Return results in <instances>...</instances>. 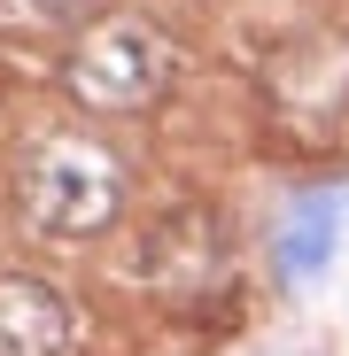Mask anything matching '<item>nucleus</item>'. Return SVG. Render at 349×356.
<instances>
[{
    "label": "nucleus",
    "instance_id": "1",
    "mask_svg": "<svg viewBox=\"0 0 349 356\" xmlns=\"http://www.w3.org/2000/svg\"><path fill=\"white\" fill-rule=\"evenodd\" d=\"M16 209L31 232H47V241H93L101 225H116V209H125V178H116V155L101 140H70L54 132L24 155L16 170Z\"/></svg>",
    "mask_w": 349,
    "mask_h": 356
},
{
    "label": "nucleus",
    "instance_id": "2",
    "mask_svg": "<svg viewBox=\"0 0 349 356\" xmlns=\"http://www.w3.org/2000/svg\"><path fill=\"white\" fill-rule=\"evenodd\" d=\"M171 86V39L148 16H109L70 47V93L86 108H148Z\"/></svg>",
    "mask_w": 349,
    "mask_h": 356
},
{
    "label": "nucleus",
    "instance_id": "3",
    "mask_svg": "<svg viewBox=\"0 0 349 356\" xmlns=\"http://www.w3.org/2000/svg\"><path fill=\"white\" fill-rule=\"evenodd\" d=\"M341 225H349V178H318V186H303L295 202H287L279 232H272V264L287 286H311L334 248H341Z\"/></svg>",
    "mask_w": 349,
    "mask_h": 356
},
{
    "label": "nucleus",
    "instance_id": "4",
    "mask_svg": "<svg viewBox=\"0 0 349 356\" xmlns=\"http://www.w3.org/2000/svg\"><path fill=\"white\" fill-rule=\"evenodd\" d=\"M272 93L295 116H341V101H349V39H334V31L287 39L272 54Z\"/></svg>",
    "mask_w": 349,
    "mask_h": 356
},
{
    "label": "nucleus",
    "instance_id": "5",
    "mask_svg": "<svg viewBox=\"0 0 349 356\" xmlns=\"http://www.w3.org/2000/svg\"><path fill=\"white\" fill-rule=\"evenodd\" d=\"M78 333L70 302L31 271H0V356H63Z\"/></svg>",
    "mask_w": 349,
    "mask_h": 356
},
{
    "label": "nucleus",
    "instance_id": "6",
    "mask_svg": "<svg viewBox=\"0 0 349 356\" xmlns=\"http://www.w3.org/2000/svg\"><path fill=\"white\" fill-rule=\"evenodd\" d=\"M148 279L163 294H202L217 279V225L210 217H163V232L148 241Z\"/></svg>",
    "mask_w": 349,
    "mask_h": 356
},
{
    "label": "nucleus",
    "instance_id": "7",
    "mask_svg": "<svg viewBox=\"0 0 349 356\" xmlns=\"http://www.w3.org/2000/svg\"><path fill=\"white\" fill-rule=\"evenodd\" d=\"M31 8H47V16H86L93 0H31Z\"/></svg>",
    "mask_w": 349,
    "mask_h": 356
}]
</instances>
